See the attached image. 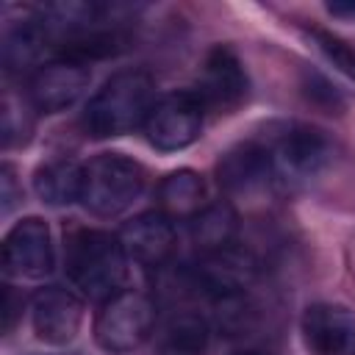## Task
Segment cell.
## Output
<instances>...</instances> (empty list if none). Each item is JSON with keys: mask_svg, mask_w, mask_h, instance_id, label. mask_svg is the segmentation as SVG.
<instances>
[{"mask_svg": "<svg viewBox=\"0 0 355 355\" xmlns=\"http://www.w3.org/2000/svg\"><path fill=\"white\" fill-rule=\"evenodd\" d=\"M330 139L324 130L313 128V125H291L286 128L275 147H272V158H275V169L308 178L316 175L327 161H330Z\"/></svg>", "mask_w": 355, "mask_h": 355, "instance_id": "cell-13", "label": "cell"}, {"mask_svg": "<svg viewBox=\"0 0 355 355\" xmlns=\"http://www.w3.org/2000/svg\"><path fill=\"white\" fill-rule=\"evenodd\" d=\"M202 103L194 92H172L155 100L144 119V136L155 150L172 153L189 147L202 130Z\"/></svg>", "mask_w": 355, "mask_h": 355, "instance_id": "cell-5", "label": "cell"}, {"mask_svg": "<svg viewBox=\"0 0 355 355\" xmlns=\"http://www.w3.org/2000/svg\"><path fill=\"white\" fill-rule=\"evenodd\" d=\"M33 189L47 205H69L80 200L83 166H78L72 158H53L36 169Z\"/></svg>", "mask_w": 355, "mask_h": 355, "instance_id": "cell-16", "label": "cell"}, {"mask_svg": "<svg viewBox=\"0 0 355 355\" xmlns=\"http://www.w3.org/2000/svg\"><path fill=\"white\" fill-rule=\"evenodd\" d=\"M3 266L17 277H42L53 269L50 227L39 216L19 219L3 241Z\"/></svg>", "mask_w": 355, "mask_h": 355, "instance_id": "cell-8", "label": "cell"}, {"mask_svg": "<svg viewBox=\"0 0 355 355\" xmlns=\"http://www.w3.org/2000/svg\"><path fill=\"white\" fill-rule=\"evenodd\" d=\"M205 183L194 169H178L169 172L158 183V211L169 219H191L205 205Z\"/></svg>", "mask_w": 355, "mask_h": 355, "instance_id": "cell-15", "label": "cell"}, {"mask_svg": "<svg viewBox=\"0 0 355 355\" xmlns=\"http://www.w3.org/2000/svg\"><path fill=\"white\" fill-rule=\"evenodd\" d=\"M17 308H22V300H17L14 288L6 286V294H3V327L11 330L14 319H17Z\"/></svg>", "mask_w": 355, "mask_h": 355, "instance_id": "cell-24", "label": "cell"}, {"mask_svg": "<svg viewBox=\"0 0 355 355\" xmlns=\"http://www.w3.org/2000/svg\"><path fill=\"white\" fill-rule=\"evenodd\" d=\"M33 330L47 344H67L78 336L83 322V302L61 286H47L36 291L31 302Z\"/></svg>", "mask_w": 355, "mask_h": 355, "instance_id": "cell-12", "label": "cell"}, {"mask_svg": "<svg viewBox=\"0 0 355 355\" xmlns=\"http://www.w3.org/2000/svg\"><path fill=\"white\" fill-rule=\"evenodd\" d=\"M275 175L277 169H275L272 150L258 141H244L230 147L216 164L219 186L230 197H255L272 183Z\"/></svg>", "mask_w": 355, "mask_h": 355, "instance_id": "cell-7", "label": "cell"}, {"mask_svg": "<svg viewBox=\"0 0 355 355\" xmlns=\"http://www.w3.org/2000/svg\"><path fill=\"white\" fill-rule=\"evenodd\" d=\"M197 97L202 108H214L219 114H230L247 97V75L241 61L230 47H214L200 69Z\"/></svg>", "mask_w": 355, "mask_h": 355, "instance_id": "cell-9", "label": "cell"}, {"mask_svg": "<svg viewBox=\"0 0 355 355\" xmlns=\"http://www.w3.org/2000/svg\"><path fill=\"white\" fill-rule=\"evenodd\" d=\"M313 39H316L322 55H324L338 72H344L349 80H355V47L347 44L344 39L327 33V31H313Z\"/></svg>", "mask_w": 355, "mask_h": 355, "instance_id": "cell-20", "label": "cell"}, {"mask_svg": "<svg viewBox=\"0 0 355 355\" xmlns=\"http://www.w3.org/2000/svg\"><path fill=\"white\" fill-rule=\"evenodd\" d=\"M302 333L313 355H355V313L316 302L302 313Z\"/></svg>", "mask_w": 355, "mask_h": 355, "instance_id": "cell-14", "label": "cell"}, {"mask_svg": "<svg viewBox=\"0 0 355 355\" xmlns=\"http://www.w3.org/2000/svg\"><path fill=\"white\" fill-rule=\"evenodd\" d=\"M211 327L200 313H178L158 338V355H205Z\"/></svg>", "mask_w": 355, "mask_h": 355, "instance_id": "cell-18", "label": "cell"}, {"mask_svg": "<svg viewBox=\"0 0 355 355\" xmlns=\"http://www.w3.org/2000/svg\"><path fill=\"white\" fill-rule=\"evenodd\" d=\"M155 105V83L144 69L114 72L103 89L86 103L83 128L94 139L122 136L144 125Z\"/></svg>", "mask_w": 355, "mask_h": 355, "instance_id": "cell-1", "label": "cell"}, {"mask_svg": "<svg viewBox=\"0 0 355 355\" xmlns=\"http://www.w3.org/2000/svg\"><path fill=\"white\" fill-rule=\"evenodd\" d=\"M144 189V169L119 153L94 155L83 166L80 202L94 216H116L133 205Z\"/></svg>", "mask_w": 355, "mask_h": 355, "instance_id": "cell-3", "label": "cell"}, {"mask_svg": "<svg viewBox=\"0 0 355 355\" xmlns=\"http://www.w3.org/2000/svg\"><path fill=\"white\" fill-rule=\"evenodd\" d=\"M31 133V114L22 108V103H17L11 94L3 100V144H14V141H25Z\"/></svg>", "mask_w": 355, "mask_h": 355, "instance_id": "cell-21", "label": "cell"}, {"mask_svg": "<svg viewBox=\"0 0 355 355\" xmlns=\"http://www.w3.org/2000/svg\"><path fill=\"white\" fill-rule=\"evenodd\" d=\"M89 78L92 75L83 61H75V58L47 61L36 67V72L31 75L28 100L42 114H58L83 94V89L89 86Z\"/></svg>", "mask_w": 355, "mask_h": 355, "instance_id": "cell-6", "label": "cell"}, {"mask_svg": "<svg viewBox=\"0 0 355 355\" xmlns=\"http://www.w3.org/2000/svg\"><path fill=\"white\" fill-rule=\"evenodd\" d=\"M236 355H272V352H263V349H239Z\"/></svg>", "mask_w": 355, "mask_h": 355, "instance_id": "cell-26", "label": "cell"}, {"mask_svg": "<svg viewBox=\"0 0 355 355\" xmlns=\"http://www.w3.org/2000/svg\"><path fill=\"white\" fill-rule=\"evenodd\" d=\"M44 47H50V39L42 31V25L36 19L25 22L8 33L6 44H3V64L8 72H22L39 61Z\"/></svg>", "mask_w": 355, "mask_h": 355, "instance_id": "cell-19", "label": "cell"}, {"mask_svg": "<svg viewBox=\"0 0 355 355\" xmlns=\"http://www.w3.org/2000/svg\"><path fill=\"white\" fill-rule=\"evenodd\" d=\"M116 236H119V244H122L128 261H133L144 269L164 266L175 250L172 219L161 211H144V214L133 216L130 222L122 225V230Z\"/></svg>", "mask_w": 355, "mask_h": 355, "instance_id": "cell-11", "label": "cell"}, {"mask_svg": "<svg viewBox=\"0 0 355 355\" xmlns=\"http://www.w3.org/2000/svg\"><path fill=\"white\" fill-rule=\"evenodd\" d=\"M327 8L338 17H355V3H330Z\"/></svg>", "mask_w": 355, "mask_h": 355, "instance_id": "cell-25", "label": "cell"}, {"mask_svg": "<svg viewBox=\"0 0 355 355\" xmlns=\"http://www.w3.org/2000/svg\"><path fill=\"white\" fill-rule=\"evenodd\" d=\"M19 200H22V194L17 191L14 169H11L8 164H3V169H0V211H3V214H11Z\"/></svg>", "mask_w": 355, "mask_h": 355, "instance_id": "cell-23", "label": "cell"}, {"mask_svg": "<svg viewBox=\"0 0 355 355\" xmlns=\"http://www.w3.org/2000/svg\"><path fill=\"white\" fill-rule=\"evenodd\" d=\"M153 324H155V302L147 294L128 288L103 302L94 322V338L105 352L125 355L150 338Z\"/></svg>", "mask_w": 355, "mask_h": 355, "instance_id": "cell-4", "label": "cell"}, {"mask_svg": "<svg viewBox=\"0 0 355 355\" xmlns=\"http://www.w3.org/2000/svg\"><path fill=\"white\" fill-rule=\"evenodd\" d=\"M252 275H255L252 255L244 247L230 244L225 250L205 252V258L197 263V269L191 275V286L211 294L219 302L227 297H239L250 286Z\"/></svg>", "mask_w": 355, "mask_h": 355, "instance_id": "cell-10", "label": "cell"}, {"mask_svg": "<svg viewBox=\"0 0 355 355\" xmlns=\"http://www.w3.org/2000/svg\"><path fill=\"white\" fill-rule=\"evenodd\" d=\"M67 275L89 300H111L128 277V255L119 236L105 230H75L67 239Z\"/></svg>", "mask_w": 355, "mask_h": 355, "instance_id": "cell-2", "label": "cell"}, {"mask_svg": "<svg viewBox=\"0 0 355 355\" xmlns=\"http://www.w3.org/2000/svg\"><path fill=\"white\" fill-rule=\"evenodd\" d=\"M302 89H305V94H308V100H311L313 105L327 108L330 114L341 108V97H338V92H336L322 75H308L305 83H302Z\"/></svg>", "mask_w": 355, "mask_h": 355, "instance_id": "cell-22", "label": "cell"}, {"mask_svg": "<svg viewBox=\"0 0 355 355\" xmlns=\"http://www.w3.org/2000/svg\"><path fill=\"white\" fill-rule=\"evenodd\" d=\"M239 216L230 202H211L197 216H191V239L200 250L216 252L236 244Z\"/></svg>", "mask_w": 355, "mask_h": 355, "instance_id": "cell-17", "label": "cell"}]
</instances>
